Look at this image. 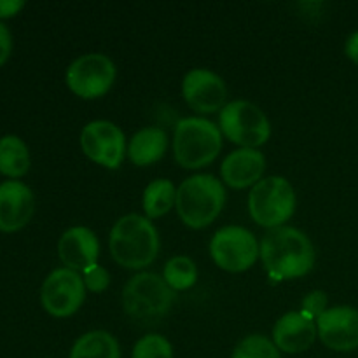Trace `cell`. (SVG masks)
Listing matches in <instances>:
<instances>
[{
	"instance_id": "6da1fadb",
	"label": "cell",
	"mask_w": 358,
	"mask_h": 358,
	"mask_svg": "<svg viewBox=\"0 0 358 358\" xmlns=\"http://www.w3.org/2000/svg\"><path fill=\"white\" fill-rule=\"evenodd\" d=\"M261 261L269 278L276 282L301 278L317 261L313 241L290 226L269 229L261 241Z\"/></svg>"
},
{
	"instance_id": "7a4b0ae2",
	"label": "cell",
	"mask_w": 358,
	"mask_h": 358,
	"mask_svg": "<svg viewBox=\"0 0 358 358\" xmlns=\"http://www.w3.org/2000/svg\"><path fill=\"white\" fill-rule=\"evenodd\" d=\"M159 233L152 220L138 213H128L114 224L108 236L110 255L126 269H143L159 254Z\"/></svg>"
},
{
	"instance_id": "3957f363",
	"label": "cell",
	"mask_w": 358,
	"mask_h": 358,
	"mask_svg": "<svg viewBox=\"0 0 358 358\" xmlns=\"http://www.w3.org/2000/svg\"><path fill=\"white\" fill-rule=\"evenodd\" d=\"M226 205V189L213 175L199 173L185 178L177 189V208L182 222L191 229H203L219 219Z\"/></svg>"
},
{
	"instance_id": "277c9868",
	"label": "cell",
	"mask_w": 358,
	"mask_h": 358,
	"mask_svg": "<svg viewBox=\"0 0 358 358\" xmlns=\"http://www.w3.org/2000/svg\"><path fill=\"white\" fill-rule=\"evenodd\" d=\"M222 150V131L205 117H185L175 126L173 156L185 170H199L217 159Z\"/></svg>"
},
{
	"instance_id": "5b68a950",
	"label": "cell",
	"mask_w": 358,
	"mask_h": 358,
	"mask_svg": "<svg viewBox=\"0 0 358 358\" xmlns=\"http://www.w3.org/2000/svg\"><path fill=\"white\" fill-rule=\"evenodd\" d=\"M177 294L156 273H138L122 289V310L136 324H157L173 308Z\"/></svg>"
},
{
	"instance_id": "8992f818",
	"label": "cell",
	"mask_w": 358,
	"mask_h": 358,
	"mask_svg": "<svg viewBox=\"0 0 358 358\" xmlns=\"http://www.w3.org/2000/svg\"><path fill=\"white\" fill-rule=\"evenodd\" d=\"M296 191L285 177H266L252 187L248 213L257 226L266 229L282 227L296 212Z\"/></svg>"
},
{
	"instance_id": "52a82bcc",
	"label": "cell",
	"mask_w": 358,
	"mask_h": 358,
	"mask_svg": "<svg viewBox=\"0 0 358 358\" xmlns=\"http://www.w3.org/2000/svg\"><path fill=\"white\" fill-rule=\"evenodd\" d=\"M222 136L240 149H259L271 136V124L262 108L248 100L229 101L219 114Z\"/></svg>"
},
{
	"instance_id": "ba28073f",
	"label": "cell",
	"mask_w": 358,
	"mask_h": 358,
	"mask_svg": "<svg viewBox=\"0 0 358 358\" xmlns=\"http://www.w3.org/2000/svg\"><path fill=\"white\" fill-rule=\"evenodd\" d=\"M210 255L224 271L243 273L261 257V243L245 227L226 226L212 236Z\"/></svg>"
},
{
	"instance_id": "9c48e42d",
	"label": "cell",
	"mask_w": 358,
	"mask_h": 358,
	"mask_svg": "<svg viewBox=\"0 0 358 358\" xmlns=\"http://www.w3.org/2000/svg\"><path fill=\"white\" fill-rule=\"evenodd\" d=\"M115 70L114 62L101 52H87L73 59L66 69V86L84 100H94L110 91L114 86Z\"/></svg>"
},
{
	"instance_id": "30bf717a",
	"label": "cell",
	"mask_w": 358,
	"mask_h": 358,
	"mask_svg": "<svg viewBox=\"0 0 358 358\" xmlns=\"http://www.w3.org/2000/svg\"><path fill=\"white\" fill-rule=\"evenodd\" d=\"M86 299L83 275L69 268H58L48 275L41 287L42 308L51 317L66 318L79 311Z\"/></svg>"
},
{
	"instance_id": "8fae6325",
	"label": "cell",
	"mask_w": 358,
	"mask_h": 358,
	"mask_svg": "<svg viewBox=\"0 0 358 358\" xmlns=\"http://www.w3.org/2000/svg\"><path fill=\"white\" fill-rule=\"evenodd\" d=\"M80 149L103 168L115 170L122 164L128 154V143L122 129L117 124L105 119L87 122L80 131Z\"/></svg>"
},
{
	"instance_id": "7c38bea8",
	"label": "cell",
	"mask_w": 358,
	"mask_h": 358,
	"mask_svg": "<svg viewBox=\"0 0 358 358\" xmlns=\"http://www.w3.org/2000/svg\"><path fill=\"white\" fill-rule=\"evenodd\" d=\"M185 103L199 114H213L226 107L227 87L222 77L208 69H192L182 80Z\"/></svg>"
},
{
	"instance_id": "4fadbf2b",
	"label": "cell",
	"mask_w": 358,
	"mask_h": 358,
	"mask_svg": "<svg viewBox=\"0 0 358 358\" xmlns=\"http://www.w3.org/2000/svg\"><path fill=\"white\" fill-rule=\"evenodd\" d=\"M318 338L334 352L358 348V310L352 306L329 308L317 320Z\"/></svg>"
},
{
	"instance_id": "5bb4252c",
	"label": "cell",
	"mask_w": 358,
	"mask_h": 358,
	"mask_svg": "<svg viewBox=\"0 0 358 358\" xmlns=\"http://www.w3.org/2000/svg\"><path fill=\"white\" fill-rule=\"evenodd\" d=\"M35 212L34 192L20 180L0 184V231L16 233L31 220Z\"/></svg>"
},
{
	"instance_id": "9a60e30c",
	"label": "cell",
	"mask_w": 358,
	"mask_h": 358,
	"mask_svg": "<svg viewBox=\"0 0 358 358\" xmlns=\"http://www.w3.org/2000/svg\"><path fill=\"white\" fill-rule=\"evenodd\" d=\"M58 255L63 266L83 275L96 264L100 257V243L90 227L73 226L62 234L58 241Z\"/></svg>"
},
{
	"instance_id": "2e32d148",
	"label": "cell",
	"mask_w": 358,
	"mask_h": 358,
	"mask_svg": "<svg viewBox=\"0 0 358 358\" xmlns=\"http://www.w3.org/2000/svg\"><path fill=\"white\" fill-rule=\"evenodd\" d=\"M317 338V322L308 318L303 311L285 313L273 327V343L283 353L297 355L306 352Z\"/></svg>"
},
{
	"instance_id": "e0dca14e",
	"label": "cell",
	"mask_w": 358,
	"mask_h": 358,
	"mask_svg": "<svg viewBox=\"0 0 358 358\" xmlns=\"http://www.w3.org/2000/svg\"><path fill=\"white\" fill-rule=\"evenodd\" d=\"M266 157L259 149H238L227 154L220 166L224 184L233 189L254 187L262 180Z\"/></svg>"
},
{
	"instance_id": "ac0fdd59",
	"label": "cell",
	"mask_w": 358,
	"mask_h": 358,
	"mask_svg": "<svg viewBox=\"0 0 358 358\" xmlns=\"http://www.w3.org/2000/svg\"><path fill=\"white\" fill-rule=\"evenodd\" d=\"M168 149L166 131L156 126H147L136 131L128 143V157L136 166L157 163Z\"/></svg>"
},
{
	"instance_id": "d6986e66",
	"label": "cell",
	"mask_w": 358,
	"mask_h": 358,
	"mask_svg": "<svg viewBox=\"0 0 358 358\" xmlns=\"http://www.w3.org/2000/svg\"><path fill=\"white\" fill-rule=\"evenodd\" d=\"M30 170V150L27 143L16 135L0 138V173L10 180L23 177Z\"/></svg>"
},
{
	"instance_id": "ffe728a7",
	"label": "cell",
	"mask_w": 358,
	"mask_h": 358,
	"mask_svg": "<svg viewBox=\"0 0 358 358\" xmlns=\"http://www.w3.org/2000/svg\"><path fill=\"white\" fill-rule=\"evenodd\" d=\"M69 358H121V348L110 332L91 331L73 343Z\"/></svg>"
},
{
	"instance_id": "44dd1931",
	"label": "cell",
	"mask_w": 358,
	"mask_h": 358,
	"mask_svg": "<svg viewBox=\"0 0 358 358\" xmlns=\"http://www.w3.org/2000/svg\"><path fill=\"white\" fill-rule=\"evenodd\" d=\"M177 201V189L168 178H156L143 191V212L147 219H161Z\"/></svg>"
},
{
	"instance_id": "7402d4cb",
	"label": "cell",
	"mask_w": 358,
	"mask_h": 358,
	"mask_svg": "<svg viewBox=\"0 0 358 358\" xmlns=\"http://www.w3.org/2000/svg\"><path fill=\"white\" fill-rule=\"evenodd\" d=\"M163 278L175 292L187 290L198 280V268H196L194 261L187 255H175L164 266Z\"/></svg>"
},
{
	"instance_id": "603a6c76",
	"label": "cell",
	"mask_w": 358,
	"mask_h": 358,
	"mask_svg": "<svg viewBox=\"0 0 358 358\" xmlns=\"http://www.w3.org/2000/svg\"><path fill=\"white\" fill-rule=\"evenodd\" d=\"M231 358H282V355L271 339L252 334L238 343Z\"/></svg>"
},
{
	"instance_id": "cb8c5ba5",
	"label": "cell",
	"mask_w": 358,
	"mask_h": 358,
	"mask_svg": "<svg viewBox=\"0 0 358 358\" xmlns=\"http://www.w3.org/2000/svg\"><path fill=\"white\" fill-rule=\"evenodd\" d=\"M131 358H173V348L163 336L149 334L136 341Z\"/></svg>"
},
{
	"instance_id": "d4e9b609",
	"label": "cell",
	"mask_w": 358,
	"mask_h": 358,
	"mask_svg": "<svg viewBox=\"0 0 358 358\" xmlns=\"http://www.w3.org/2000/svg\"><path fill=\"white\" fill-rule=\"evenodd\" d=\"M83 282L86 290L93 294H101L110 285V273L96 262L83 273Z\"/></svg>"
},
{
	"instance_id": "484cf974",
	"label": "cell",
	"mask_w": 358,
	"mask_h": 358,
	"mask_svg": "<svg viewBox=\"0 0 358 358\" xmlns=\"http://www.w3.org/2000/svg\"><path fill=\"white\" fill-rule=\"evenodd\" d=\"M327 294L322 292V290H313V292L308 294L306 297L303 299V304H301V311L306 315L308 318L317 322L325 311L329 310L327 308Z\"/></svg>"
},
{
	"instance_id": "4316f807",
	"label": "cell",
	"mask_w": 358,
	"mask_h": 358,
	"mask_svg": "<svg viewBox=\"0 0 358 358\" xmlns=\"http://www.w3.org/2000/svg\"><path fill=\"white\" fill-rule=\"evenodd\" d=\"M10 51H13V35L9 28L0 21V66L9 59Z\"/></svg>"
},
{
	"instance_id": "83f0119b",
	"label": "cell",
	"mask_w": 358,
	"mask_h": 358,
	"mask_svg": "<svg viewBox=\"0 0 358 358\" xmlns=\"http://www.w3.org/2000/svg\"><path fill=\"white\" fill-rule=\"evenodd\" d=\"M23 7V0H0V17L16 16Z\"/></svg>"
},
{
	"instance_id": "f1b7e54d",
	"label": "cell",
	"mask_w": 358,
	"mask_h": 358,
	"mask_svg": "<svg viewBox=\"0 0 358 358\" xmlns=\"http://www.w3.org/2000/svg\"><path fill=\"white\" fill-rule=\"evenodd\" d=\"M345 52L348 56V59H352L353 63H358V30L353 31L348 38H346Z\"/></svg>"
}]
</instances>
